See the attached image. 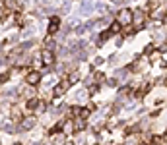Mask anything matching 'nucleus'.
<instances>
[{
  "label": "nucleus",
  "mask_w": 167,
  "mask_h": 145,
  "mask_svg": "<svg viewBox=\"0 0 167 145\" xmlns=\"http://www.w3.org/2000/svg\"><path fill=\"white\" fill-rule=\"evenodd\" d=\"M60 128H62V124H56V126H53V128H51V134H56Z\"/></svg>",
  "instance_id": "21"
},
{
  "label": "nucleus",
  "mask_w": 167,
  "mask_h": 145,
  "mask_svg": "<svg viewBox=\"0 0 167 145\" xmlns=\"http://www.w3.org/2000/svg\"><path fill=\"white\" fill-rule=\"evenodd\" d=\"M84 128H86V124L82 122V120H76V122H74V132H82Z\"/></svg>",
  "instance_id": "10"
},
{
  "label": "nucleus",
  "mask_w": 167,
  "mask_h": 145,
  "mask_svg": "<svg viewBox=\"0 0 167 145\" xmlns=\"http://www.w3.org/2000/svg\"><path fill=\"white\" fill-rule=\"evenodd\" d=\"M62 130H64L66 134H70V132H74V124H72V122H64V126H62Z\"/></svg>",
  "instance_id": "13"
},
{
  "label": "nucleus",
  "mask_w": 167,
  "mask_h": 145,
  "mask_svg": "<svg viewBox=\"0 0 167 145\" xmlns=\"http://www.w3.org/2000/svg\"><path fill=\"white\" fill-rule=\"evenodd\" d=\"M68 85H70L68 81H64V83H58V85H55V87H53V95H55V97H62V95L66 93Z\"/></svg>",
  "instance_id": "2"
},
{
  "label": "nucleus",
  "mask_w": 167,
  "mask_h": 145,
  "mask_svg": "<svg viewBox=\"0 0 167 145\" xmlns=\"http://www.w3.org/2000/svg\"><path fill=\"white\" fill-rule=\"evenodd\" d=\"M163 64H167V52H165V56H163Z\"/></svg>",
  "instance_id": "31"
},
{
  "label": "nucleus",
  "mask_w": 167,
  "mask_h": 145,
  "mask_svg": "<svg viewBox=\"0 0 167 145\" xmlns=\"http://www.w3.org/2000/svg\"><path fill=\"white\" fill-rule=\"evenodd\" d=\"M8 78H10V74H2V76H0V81H4V83H6Z\"/></svg>",
  "instance_id": "25"
},
{
  "label": "nucleus",
  "mask_w": 167,
  "mask_h": 145,
  "mask_svg": "<svg viewBox=\"0 0 167 145\" xmlns=\"http://www.w3.org/2000/svg\"><path fill=\"white\" fill-rule=\"evenodd\" d=\"M119 31H121V22L111 23V33H119Z\"/></svg>",
  "instance_id": "14"
},
{
  "label": "nucleus",
  "mask_w": 167,
  "mask_h": 145,
  "mask_svg": "<svg viewBox=\"0 0 167 145\" xmlns=\"http://www.w3.org/2000/svg\"><path fill=\"white\" fill-rule=\"evenodd\" d=\"M41 60H43L45 66H51L53 64V52L47 48V50H43V54H41Z\"/></svg>",
  "instance_id": "7"
},
{
  "label": "nucleus",
  "mask_w": 167,
  "mask_h": 145,
  "mask_svg": "<svg viewBox=\"0 0 167 145\" xmlns=\"http://www.w3.org/2000/svg\"><path fill=\"white\" fill-rule=\"evenodd\" d=\"M31 45H33L31 41H29V43H23V45H22V48H20V50H23V48H29V46H31Z\"/></svg>",
  "instance_id": "27"
},
{
  "label": "nucleus",
  "mask_w": 167,
  "mask_h": 145,
  "mask_svg": "<svg viewBox=\"0 0 167 145\" xmlns=\"http://www.w3.org/2000/svg\"><path fill=\"white\" fill-rule=\"evenodd\" d=\"M95 79H97V81H103V79H105V76H103L101 72H97V74H95Z\"/></svg>",
  "instance_id": "24"
},
{
  "label": "nucleus",
  "mask_w": 167,
  "mask_h": 145,
  "mask_svg": "<svg viewBox=\"0 0 167 145\" xmlns=\"http://www.w3.org/2000/svg\"><path fill=\"white\" fill-rule=\"evenodd\" d=\"M6 95H8V97H14V95H16V89H14V87H10V89L6 91Z\"/></svg>",
  "instance_id": "23"
},
{
  "label": "nucleus",
  "mask_w": 167,
  "mask_h": 145,
  "mask_svg": "<svg viewBox=\"0 0 167 145\" xmlns=\"http://www.w3.org/2000/svg\"><path fill=\"white\" fill-rule=\"evenodd\" d=\"M119 22H121V23H130V22H132V12L128 10V8L121 10V12H119Z\"/></svg>",
  "instance_id": "1"
},
{
  "label": "nucleus",
  "mask_w": 167,
  "mask_h": 145,
  "mask_svg": "<svg viewBox=\"0 0 167 145\" xmlns=\"http://www.w3.org/2000/svg\"><path fill=\"white\" fill-rule=\"evenodd\" d=\"M111 35H113V33H111V29H109V31H103V33H101V39L97 41V43H99V45H101V43H105V41H107Z\"/></svg>",
  "instance_id": "9"
},
{
  "label": "nucleus",
  "mask_w": 167,
  "mask_h": 145,
  "mask_svg": "<svg viewBox=\"0 0 167 145\" xmlns=\"http://www.w3.org/2000/svg\"><path fill=\"white\" fill-rule=\"evenodd\" d=\"M80 79V76H78V72H72L70 76H68V83H76Z\"/></svg>",
  "instance_id": "12"
},
{
  "label": "nucleus",
  "mask_w": 167,
  "mask_h": 145,
  "mask_svg": "<svg viewBox=\"0 0 167 145\" xmlns=\"http://www.w3.org/2000/svg\"><path fill=\"white\" fill-rule=\"evenodd\" d=\"M134 22H136V29H140L142 25H144V10H138L136 14H132Z\"/></svg>",
  "instance_id": "5"
},
{
  "label": "nucleus",
  "mask_w": 167,
  "mask_h": 145,
  "mask_svg": "<svg viewBox=\"0 0 167 145\" xmlns=\"http://www.w3.org/2000/svg\"><path fill=\"white\" fill-rule=\"evenodd\" d=\"M128 93H130V87H123V89L119 91V99L123 101V99H124V95H128Z\"/></svg>",
  "instance_id": "15"
},
{
  "label": "nucleus",
  "mask_w": 167,
  "mask_h": 145,
  "mask_svg": "<svg viewBox=\"0 0 167 145\" xmlns=\"http://www.w3.org/2000/svg\"><path fill=\"white\" fill-rule=\"evenodd\" d=\"M126 74H128V70H124V68H121V70H117V72H115V78H124Z\"/></svg>",
  "instance_id": "16"
},
{
  "label": "nucleus",
  "mask_w": 167,
  "mask_h": 145,
  "mask_svg": "<svg viewBox=\"0 0 167 145\" xmlns=\"http://www.w3.org/2000/svg\"><path fill=\"white\" fill-rule=\"evenodd\" d=\"M37 105H39V101H37V99H29V103H27V108H31V110H33V108H37Z\"/></svg>",
  "instance_id": "17"
},
{
  "label": "nucleus",
  "mask_w": 167,
  "mask_h": 145,
  "mask_svg": "<svg viewBox=\"0 0 167 145\" xmlns=\"http://www.w3.org/2000/svg\"><path fill=\"white\" fill-rule=\"evenodd\" d=\"M115 2H121V0H115Z\"/></svg>",
  "instance_id": "32"
},
{
  "label": "nucleus",
  "mask_w": 167,
  "mask_h": 145,
  "mask_svg": "<svg viewBox=\"0 0 167 145\" xmlns=\"http://www.w3.org/2000/svg\"><path fill=\"white\" fill-rule=\"evenodd\" d=\"M152 143H165V137H161V135H154V137H152Z\"/></svg>",
  "instance_id": "18"
},
{
  "label": "nucleus",
  "mask_w": 167,
  "mask_h": 145,
  "mask_svg": "<svg viewBox=\"0 0 167 145\" xmlns=\"http://www.w3.org/2000/svg\"><path fill=\"white\" fill-rule=\"evenodd\" d=\"M58 23H60V20L58 18H51V25H49V35H55L56 29H58Z\"/></svg>",
  "instance_id": "8"
},
{
  "label": "nucleus",
  "mask_w": 167,
  "mask_h": 145,
  "mask_svg": "<svg viewBox=\"0 0 167 145\" xmlns=\"http://www.w3.org/2000/svg\"><path fill=\"white\" fill-rule=\"evenodd\" d=\"M33 126H35V118H33V116H27V118H23L22 124H20V128H22V130H31Z\"/></svg>",
  "instance_id": "4"
},
{
  "label": "nucleus",
  "mask_w": 167,
  "mask_h": 145,
  "mask_svg": "<svg viewBox=\"0 0 167 145\" xmlns=\"http://www.w3.org/2000/svg\"><path fill=\"white\" fill-rule=\"evenodd\" d=\"M165 22H167V16H165Z\"/></svg>",
  "instance_id": "33"
},
{
  "label": "nucleus",
  "mask_w": 167,
  "mask_h": 145,
  "mask_svg": "<svg viewBox=\"0 0 167 145\" xmlns=\"http://www.w3.org/2000/svg\"><path fill=\"white\" fill-rule=\"evenodd\" d=\"M43 85H45V87L55 85V78H53V76H47V78H45V81H43Z\"/></svg>",
  "instance_id": "11"
},
{
  "label": "nucleus",
  "mask_w": 167,
  "mask_h": 145,
  "mask_svg": "<svg viewBox=\"0 0 167 145\" xmlns=\"http://www.w3.org/2000/svg\"><path fill=\"white\" fill-rule=\"evenodd\" d=\"M0 8H6V0H0Z\"/></svg>",
  "instance_id": "30"
},
{
  "label": "nucleus",
  "mask_w": 167,
  "mask_h": 145,
  "mask_svg": "<svg viewBox=\"0 0 167 145\" xmlns=\"http://www.w3.org/2000/svg\"><path fill=\"white\" fill-rule=\"evenodd\" d=\"M107 83H109V85H111V87H117V83H119V81H117V79L113 78V79H109V81H107Z\"/></svg>",
  "instance_id": "26"
},
{
  "label": "nucleus",
  "mask_w": 167,
  "mask_h": 145,
  "mask_svg": "<svg viewBox=\"0 0 167 145\" xmlns=\"http://www.w3.org/2000/svg\"><path fill=\"white\" fill-rule=\"evenodd\" d=\"M70 112H72L74 116H80V114H82V108H80V106H72V108H70Z\"/></svg>",
  "instance_id": "20"
},
{
  "label": "nucleus",
  "mask_w": 167,
  "mask_h": 145,
  "mask_svg": "<svg viewBox=\"0 0 167 145\" xmlns=\"http://www.w3.org/2000/svg\"><path fill=\"white\" fill-rule=\"evenodd\" d=\"M37 110H39V112H41V110H45V105L41 103V101H39V105H37Z\"/></svg>",
  "instance_id": "28"
},
{
  "label": "nucleus",
  "mask_w": 167,
  "mask_h": 145,
  "mask_svg": "<svg viewBox=\"0 0 167 145\" xmlns=\"http://www.w3.org/2000/svg\"><path fill=\"white\" fill-rule=\"evenodd\" d=\"M76 97H78L80 101H84V99H86V97H88V95H86V91H80V93H78V95H76Z\"/></svg>",
  "instance_id": "22"
},
{
  "label": "nucleus",
  "mask_w": 167,
  "mask_h": 145,
  "mask_svg": "<svg viewBox=\"0 0 167 145\" xmlns=\"http://www.w3.org/2000/svg\"><path fill=\"white\" fill-rule=\"evenodd\" d=\"M25 81H27L29 85H37V83L41 81V74H37V72H31V74H27V76H25Z\"/></svg>",
  "instance_id": "3"
},
{
  "label": "nucleus",
  "mask_w": 167,
  "mask_h": 145,
  "mask_svg": "<svg viewBox=\"0 0 167 145\" xmlns=\"http://www.w3.org/2000/svg\"><path fill=\"white\" fill-rule=\"evenodd\" d=\"M4 132H8V134H14V132H16V128H14L12 124H4Z\"/></svg>",
  "instance_id": "19"
},
{
  "label": "nucleus",
  "mask_w": 167,
  "mask_h": 145,
  "mask_svg": "<svg viewBox=\"0 0 167 145\" xmlns=\"http://www.w3.org/2000/svg\"><path fill=\"white\" fill-rule=\"evenodd\" d=\"M80 10H82V14H84V16H89V14L93 12L91 0H82V8H80Z\"/></svg>",
  "instance_id": "6"
},
{
  "label": "nucleus",
  "mask_w": 167,
  "mask_h": 145,
  "mask_svg": "<svg viewBox=\"0 0 167 145\" xmlns=\"http://www.w3.org/2000/svg\"><path fill=\"white\" fill-rule=\"evenodd\" d=\"M95 8H97V10H99V12H105V6H103V4H97Z\"/></svg>",
  "instance_id": "29"
}]
</instances>
